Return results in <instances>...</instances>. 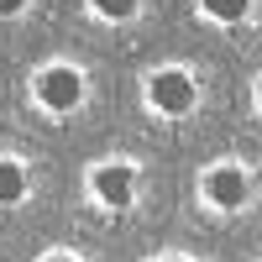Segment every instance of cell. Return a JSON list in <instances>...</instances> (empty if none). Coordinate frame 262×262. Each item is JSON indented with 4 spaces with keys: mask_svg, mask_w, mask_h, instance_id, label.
I'll use <instances>...</instances> for the list:
<instances>
[{
    "mask_svg": "<svg viewBox=\"0 0 262 262\" xmlns=\"http://www.w3.org/2000/svg\"><path fill=\"white\" fill-rule=\"evenodd\" d=\"M48 262H69V257H48Z\"/></svg>",
    "mask_w": 262,
    "mask_h": 262,
    "instance_id": "cell-9",
    "label": "cell"
},
{
    "mask_svg": "<svg viewBox=\"0 0 262 262\" xmlns=\"http://www.w3.org/2000/svg\"><path fill=\"white\" fill-rule=\"evenodd\" d=\"M21 11V0H0V16H16Z\"/></svg>",
    "mask_w": 262,
    "mask_h": 262,
    "instance_id": "cell-8",
    "label": "cell"
},
{
    "mask_svg": "<svg viewBox=\"0 0 262 262\" xmlns=\"http://www.w3.org/2000/svg\"><path fill=\"white\" fill-rule=\"evenodd\" d=\"M27 194V168L21 163H0V205H16Z\"/></svg>",
    "mask_w": 262,
    "mask_h": 262,
    "instance_id": "cell-5",
    "label": "cell"
},
{
    "mask_svg": "<svg viewBox=\"0 0 262 262\" xmlns=\"http://www.w3.org/2000/svg\"><path fill=\"white\" fill-rule=\"evenodd\" d=\"M152 105H158L163 116H184L189 105H194V79L189 74H179V69H168V74H158L152 79Z\"/></svg>",
    "mask_w": 262,
    "mask_h": 262,
    "instance_id": "cell-2",
    "label": "cell"
},
{
    "mask_svg": "<svg viewBox=\"0 0 262 262\" xmlns=\"http://www.w3.org/2000/svg\"><path fill=\"white\" fill-rule=\"evenodd\" d=\"M200 6H205L215 21H242V16H247V0H200Z\"/></svg>",
    "mask_w": 262,
    "mask_h": 262,
    "instance_id": "cell-6",
    "label": "cell"
},
{
    "mask_svg": "<svg viewBox=\"0 0 262 262\" xmlns=\"http://www.w3.org/2000/svg\"><path fill=\"white\" fill-rule=\"evenodd\" d=\"M205 194H210L221 210H236V205L247 200V173H242V168H215L210 179H205Z\"/></svg>",
    "mask_w": 262,
    "mask_h": 262,
    "instance_id": "cell-3",
    "label": "cell"
},
{
    "mask_svg": "<svg viewBox=\"0 0 262 262\" xmlns=\"http://www.w3.org/2000/svg\"><path fill=\"white\" fill-rule=\"evenodd\" d=\"M79 95H84V79L74 69H48V74L37 79V100L48 105V111H74Z\"/></svg>",
    "mask_w": 262,
    "mask_h": 262,
    "instance_id": "cell-1",
    "label": "cell"
},
{
    "mask_svg": "<svg viewBox=\"0 0 262 262\" xmlns=\"http://www.w3.org/2000/svg\"><path fill=\"white\" fill-rule=\"evenodd\" d=\"M95 194H100L111 210H126V205H131V168H121V163L100 168V173H95Z\"/></svg>",
    "mask_w": 262,
    "mask_h": 262,
    "instance_id": "cell-4",
    "label": "cell"
},
{
    "mask_svg": "<svg viewBox=\"0 0 262 262\" xmlns=\"http://www.w3.org/2000/svg\"><path fill=\"white\" fill-rule=\"evenodd\" d=\"M95 11H100V16H111V21H126L131 11H137V0H95Z\"/></svg>",
    "mask_w": 262,
    "mask_h": 262,
    "instance_id": "cell-7",
    "label": "cell"
}]
</instances>
